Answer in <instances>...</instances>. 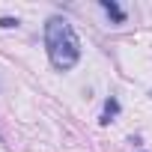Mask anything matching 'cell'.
I'll return each mask as SVG.
<instances>
[{"mask_svg": "<svg viewBox=\"0 0 152 152\" xmlns=\"http://www.w3.org/2000/svg\"><path fill=\"white\" fill-rule=\"evenodd\" d=\"M45 45H48V57H51L54 69L69 72V69L78 66L81 42H78V36H75V27L66 18H60V15L48 18V24H45Z\"/></svg>", "mask_w": 152, "mask_h": 152, "instance_id": "cell-1", "label": "cell"}, {"mask_svg": "<svg viewBox=\"0 0 152 152\" xmlns=\"http://www.w3.org/2000/svg\"><path fill=\"white\" fill-rule=\"evenodd\" d=\"M116 113H119V102H116V99L110 96V99L104 102V113H102V119H99V122H102V125H110Z\"/></svg>", "mask_w": 152, "mask_h": 152, "instance_id": "cell-2", "label": "cell"}, {"mask_svg": "<svg viewBox=\"0 0 152 152\" xmlns=\"http://www.w3.org/2000/svg\"><path fill=\"white\" fill-rule=\"evenodd\" d=\"M102 9H104V12H107V15H110L116 24H122V21H125V12H122L116 3H113V0H102Z\"/></svg>", "mask_w": 152, "mask_h": 152, "instance_id": "cell-3", "label": "cell"}, {"mask_svg": "<svg viewBox=\"0 0 152 152\" xmlns=\"http://www.w3.org/2000/svg\"><path fill=\"white\" fill-rule=\"evenodd\" d=\"M0 27H3V30H12V27H18V21H15V18H0Z\"/></svg>", "mask_w": 152, "mask_h": 152, "instance_id": "cell-4", "label": "cell"}]
</instances>
